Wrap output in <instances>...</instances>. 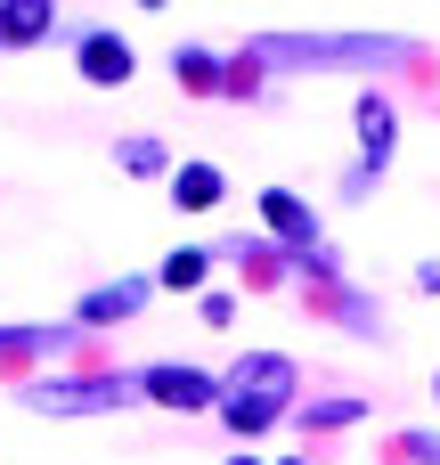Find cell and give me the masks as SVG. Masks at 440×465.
<instances>
[{
  "instance_id": "3",
  "label": "cell",
  "mask_w": 440,
  "mask_h": 465,
  "mask_svg": "<svg viewBox=\"0 0 440 465\" xmlns=\"http://www.w3.org/2000/svg\"><path fill=\"white\" fill-rule=\"evenodd\" d=\"M122 392H131L122 376H98V384H33L24 401H33V409H49V417H73V409H114Z\"/></svg>"
},
{
  "instance_id": "5",
  "label": "cell",
  "mask_w": 440,
  "mask_h": 465,
  "mask_svg": "<svg viewBox=\"0 0 440 465\" xmlns=\"http://www.w3.org/2000/svg\"><path fill=\"white\" fill-rule=\"evenodd\" d=\"M82 82L122 90V82H131V41H122V33H90V41H82Z\"/></svg>"
},
{
  "instance_id": "13",
  "label": "cell",
  "mask_w": 440,
  "mask_h": 465,
  "mask_svg": "<svg viewBox=\"0 0 440 465\" xmlns=\"http://www.w3.org/2000/svg\"><path fill=\"white\" fill-rule=\"evenodd\" d=\"M335 319H343V327H367V335L384 327V311H376L367 294H335Z\"/></svg>"
},
{
  "instance_id": "6",
  "label": "cell",
  "mask_w": 440,
  "mask_h": 465,
  "mask_svg": "<svg viewBox=\"0 0 440 465\" xmlns=\"http://www.w3.org/2000/svg\"><path fill=\"white\" fill-rule=\"evenodd\" d=\"M359 147H367V172H384L392 163V131H400V114H392V98H376V90H359Z\"/></svg>"
},
{
  "instance_id": "10",
  "label": "cell",
  "mask_w": 440,
  "mask_h": 465,
  "mask_svg": "<svg viewBox=\"0 0 440 465\" xmlns=\"http://www.w3.org/2000/svg\"><path fill=\"white\" fill-rule=\"evenodd\" d=\"M171 74H180L188 90H220V57H212V49H171Z\"/></svg>"
},
{
  "instance_id": "9",
  "label": "cell",
  "mask_w": 440,
  "mask_h": 465,
  "mask_svg": "<svg viewBox=\"0 0 440 465\" xmlns=\"http://www.w3.org/2000/svg\"><path fill=\"white\" fill-rule=\"evenodd\" d=\"M171 204H180V213H212V204H220V172H212V163H180V172H171Z\"/></svg>"
},
{
  "instance_id": "16",
  "label": "cell",
  "mask_w": 440,
  "mask_h": 465,
  "mask_svg": "<svg viewBox=\"0 0 440 465\" xmlns=\"http://www.w3.org/2000/svg\"><path fill=\"white\" fill-rule=\"evenodd\" d=\"M416 286H425V294H440V262H425V270H416Z\"/></svg>"
},
{
  "instance_id": "17",
  "label": "cell",
  "mask_w": 440,
  "mask_h": 465,
  "mask_svg": "<svg viewBox=\"0 0 440 465\" xmlns=\"http://www.w3.org/2000/svg\"><path fill=\"white\" fill-rule=\"evenodd\" d=\"M237 465H261V458H237Z\"/></svg>"
},
{
  "instance_id": "7",
  "label": "cell",
  "mask_w": 440,
  "mask_h": 465,
  "mask_svg": "<svg viewBox=\"0 0 440 465\" xmlns=\"http://www.w3.org/2000/svg\"><path fill=\"white\" fill-rule=\"evenodd\" d=\"M261 221L286 237V245H302V253H318V221H310V204L294 196V188H269L261 196Z\"/></svg>"
},
{
  "instance_id": "4",
  "label": "cell",
  "mask_w": 440,
  "mask_h": 465,
  "mask_svg": "<svg viewBox=\"0 0 440 465\" xmlns=\"http://www.w3.org/2000/svg\"><path fill=\"white\" fill-rule=\"evenodd\" d=\"M139 384H147L163 409H212V401H220V384H212V376H196V368H147Z\"/></svg>"
},
{
  "instance_id": "18",
  "label": "cell",
  "mask_w": 440,
  "mask_h": 465,
  "mask_svg": "<svg viewBox=\"0 0 440 465\" xmlns=\"http://www.w3.org/2000/svg\"><path fill=\"white\" fill-rule=\"evenodd\" d=\"M433 401H440V376H433Z\"/></svg>"
},
{
  "instance_id": "14",
  "label": "cell",
  "mask_w": 440,
  "mask_h": 465,
  "mask_svg": "<svg viewBox=\"0 0 440 465\" xmlns=\"http://www.w3.org/2000/svg\"><path fill=\"white\" fill-rule=\"evenodd\" d=\"M392 458H400V465H440V441H433V433H400Z\"/></svg>"
},
{
  "instance_id": "11",
  "label": "cell",
  "mask_w": 440,
  "mask_h": 465,
  "mask_svg": "<svg viewBox=\"0 0 440 465\" xmlns=\"http://www.w3.org/2000/svg\"><path fill=\"white\" fill-rule=\"evenodd\" d=\"M139 302H147V286H98V294L82 302V319H131Z\"/></svg>"
},
{
  "instance_id": "8",
  "label": "cell",
  "mask_w": 440,
  "mask_h": 465,
  "mask_svg": "<svg viewBox=\"0 0 440 465\" xmlns=\"http://www.w3.org/2000/svg\"><path fill=\"white\" fill-rule=\"evenodd\" d=\"M49 25H57V0H0V41L8 49H33Z\"/></svg>"
},
{
  "instance_id": "15",
  "label": "cell",
  "mask_w": 440,
  "mask_h": 465,
  "mask_svg": "<svg viewBox=\"0 0 440 465\" xmlns=\"http://www.w3.org/2000/svg\"><path fill=\"white\" fill-rule=\"evenodd\" d=\"M122 163H131V172H163V147H155V139H131Z\"/></svg>"
},
{
  "instance_id": "1",
  "label": "cell",
  "mask_w": 440,
  "mask_h": 465,
  "mask_svg": "<svg viewBox=\"0 0 440 465\" xmlns=\"http://www.w3.org/2000/svg\"><path fill=\"white\" fill-rule=\"evenodd\" d=\"M245 57L253 65H408L416 41H400V33H269Z\"/></svg>"
},
{
  "instance_id": "19",
  "label": "cell",
  "mask_w": 440,
  "mask_h": 465,
  "mask_svg": "<svg viewBox=\"0 0 440 465\" xmlns=\"http://www.w3.org/2000/svg\"><path fill=\"white\" fill-rule=\"evenodd\" d=\"M147 8H163V0H147Z\"/></svg>"
},
{
  "instance_id": "2",
  "label": "cell",
  "mask_w": 440,
  "mask_h": 465,
  "mask_svg": "<svg viewBox=\"0 0 440 465\" xmlns=\"http://www.w3.org/2000/svg\"><path fill=\"white\" fill-rule=\"evenodd\" d=\"M286 401H294V360H278V351H253V360H237L229 368V425L237 433H261V425H278L286 417Z\"/></svg>"
},
{
  "instance_id": "12",
  "label": "cell",
  "mask_w": 440,
  "mask_h": 465,
  "mask_svg": "<svg viewBox=\"0 0 440 465\" xmlns=\"http://www.w3.org/2000/svg\"><path fill=\"white\" fill-rule=\"evenodd\" d=\"M204 270H212V253H196V245H180V253L163 262V286H204Z\"/></svg>"
}]
</instances>
